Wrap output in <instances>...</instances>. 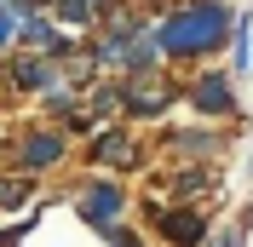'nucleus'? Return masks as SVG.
<instances>
[{
  "instance_id": "nucleus-9",
  "label": "nucleus",
  "mask_w": 253,
  "mask_h": 247,
  "mask_svg": "<svg viewBox=\"0 0 253 247\" xmlns=\"http://www.w3.org/2000/svg\"><path fill=\"white\" fill-rule=\"evenodd\" d=\"M167 150H173L178 161H213V155L224 150V138L213 126H184V132H167Z\"/></svg>"
},
{
  "instance_id": "nucleus-12",
  "label": "nucleus",
  "mask_w": 253,
  "mask_h": 247,
  "mask_svg": "<svg viewBox=\"0 0 253 247\" xmlns=\"http://www.w3.org/2000/svg\"><path fill=\"white\" fill-rule=\"evenodd\" d=\"M213 184H219V178H213V172H207L202 161H196V167L184 161V167L173 172V201H196V196H207Z\"/></svg>"
},
{
  "instance_id": "nucleus-10",
  "label": "nucleus",
  "mask_w": 253,
  "mask_h": 247,
  "mask_svg": "<svg viewBox=\"0 0 253 247\" xmlns=\"http://www.w3.org/2000/svg\"><path fill=\"white\" fill-rule=\"evenodd\" d=\"M104 6H110V0H46V12H52L58 29H86V23L104 17Z\"/></svg>"
},
{
  "instance_id": "nucleus-6",
  "label": "nucleus",
  "mask_w": 253,
  "mask_h": 247,
  "mask_svg": "<svg viewBox=\"0 0 253 247\" xmlns=\"http://www.w3.org/2000/svg\"><path fill=\"white\" fill-rule=\"evenodd\" d=\"M6 81H12L17 92H35V98H41L52 81H58V63H52L46 52H29V46H23L12 63H6Z\"/></svg>"
},
{
  "instance_id": "nucleus-13",
  "label": "nucleus",
  "mask_w": 253,
  "mask_h": 247,
  "mask_svg": "<svg viewBox=\"0 0 253 247\" xmlns=\"http://www.w3.org/2000/svg\"><path fill=\"white\" fill-rule=\"evenodd\" d=\"M29 201V178H0V207H23Z\"/></svg>"
},
{
  "instance_id": "nucleus-4",
  "label": "nucleus",
  "mask_w": 253,
  "mask_h": 247,
  "mask_svg": "<svg viewBox=\"0 0 253 247\" xmlns=\"http://www.w3.org/2000/svg\"><path fill=\"white\" fill-rule=\"evenodd\" d=\"M75 207H81V224L104 230V224H115V218L126 213V190L115 184V178H92V184H86V196H81Z\"/></svg>"
},
{
  "instance_id": "nucleus-14",
  "label": "nucleus",
  "mask_w": 253,
  "mask_h": 247,
  "mask_svg": "<svg viewBox=\"0 0 253 247\" xmlns=\"http://www.w3.org/2000/svg\"><path fill=\"white\" fill-rule=\"evenodd\" d=\"M17 6H6V0H0V52H12V41H17Z\"/></svg>"
},
{
  "instance_id": "nucleus-16",
  "label": "nucleus",
  "mask_w": 253,
  "mask_h": 247,
  "mask_svg": "<svg viewBox=\"0 0 253 247\" xmlns=\"http://www.w3.org/2000/svg\"><path fill=\"white\" fill-rule=\"evenodd\" d=\"M132 247H144V242H132Z\"/></svg>"
},
{
  "instance_id": "nucleus-11",
  "label": "nucleus",
  "mask_w": 253,
  "mask_h": 247,
  "mask_svg": "<svg viewBox=\"0 0 253 247\" xmlns=\"http://www.w3.org/2000/svg\"><path fill=\"white\" fill-rule=\"evenodd\" d=\"M224 46H230V69L248 75L253 69V12H242L236 23H230V41H224Z\"/></svg>"
},
{
  "instance_id": "nucleus-1",
  "label": "nucleus",
  "mask_w": 253,
  "mask_h": 247,
  "mask_svg": "<svg viewBox=\"0 0 253 247\" xmlns=\"http://www.w3.org/2000/svg\"><path fill=\"white\" fill-rule=\"evenodd\" d=\"M230 23H236V12L224 0H178L156 23V52L173 63H207L213 52H224Z\"/></svg>"
},
{
  "instance_id": "nucleus-8",
  "label": "nucleus",
  "mask_w": 253,
  "mask_h": 247,
  "mask_svg": "<svg viewBox=\"0 0 253 247\" xmlns=\"http://www.w3.org/2000/svg\"><path fill=\"white\" fill-rule=\"evenodd\" d=\"M63 150H69L63 126H58V132H29L23 150H17V167H23V172H46V167H58V161H63Z\"/></svg>"
},
{
  "instance_id": "nucleus-7",
  "label": "nucleus",
  "mask_w": 253,
  "mask_h": 247,
  "mask_svg": "<svg viewBox=\"0 0 253 247\" xmlns=\"http://www.w3.org/2000/svg\"><path fill=\"white\" fill-rule=\"evenodd\" d=\"M92 167H138V144L126 126H92Z\"/></svg>"
},
{
  "instance_id": "nucleus-2",
  "label": "nucleus",
  "mask_w": 253,
  "mask_h": 247,
  "mask_svg": "<svg viewBox=\"0 0 253 247\" xmlns=\"http://www.w3.org/2000/svg\"><path fill=\"white\" fill-rule=\"evenodd\" d=\"M178 98H184L196 115H207V121H224V115L236 109V75H230V69H196V81H190Z\"/></svg>"
},
{
  "instance_id": "nucleus-3",
  "label": "nucleus",
  "mask_w": 253,
  "mask_h": 247,
  "mask_svg": "<svg viewBox=\"0 0 253 247\" xmlns=\"http://www.w3.org/2000/svg\"><path fill=\"white\" fill-rule=\"evenodd\" d=\"M173 98H178V92L156 75V69H144V75H121V104H115V109H126L132 121H156Z\"/></svg>"
},
{
  "instance_id": "nucleus-5",
  "label": "nucleus",
  "mask_w": 253,
  "mask_h": 247,
  "mask_svg": "<svg viewBox=\"0 0 253 247\" xmlns=\"http://www.w3.org/2000/svg\"><path fill=\"white\" fill-rule=\"evenodd\" d=\"M156 230L173 247H202L207 242V218L196 213V201H178V207H156Z\"/></svg>"
},
{
  "instance_id": "nucleus-15",
  "label": "nucleus",
  "mask_w": 253,
  "mask_h": 247,
  "mask_svg": "<svg viewBox=\"0 0 253 247\" xmlns=\"http://www.w3.org/2000/svg\"><path fill=\"white\" fill-rule=\"evenodd\" d=\"M242 242H248V213L236 218V230H224V236H219V242H213V247H242Z\"/></svg>"
}]
</instances>
